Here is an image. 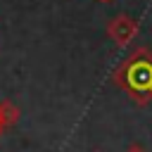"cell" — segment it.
<instances>
[{"instance_id": "6da1fadb", "label": "cell", "mask_w": 152, "mask_h": 152, "mask_svg": "<svg viewBox=\"0 0 152 152\" xmlns=\"http://www.w3.org/2000/svg\"><path fill=\"white\" fill-rule=\"evenodd\" d=\"M112 81L138 104L152 102V50L140 45L135 48L114 71Z\"/></svg>"}, {"instance_id": "5b68a950", "label": "cell", "mask_w": 152, "mask_h": 152, "mask_svg": "<svg viewBox=\"0 0 152 152\" xmlns=\"http://www.w3.org/2000/svg\"><path fill=\"white\" fill-rule=\"evenodd\" d=\"M102 2H109V0H102Z\"/></svg>"}, {"instance_id": "277c9868", "label": "cell", "mask_w": 152, "mask_h": 152, "mask_svg": "<svg viewBox=\"0 0 152 152\" xmlns=\"http://www.w3.org/2000/svg\"><path fill=\"white\" fill-rule=\"evenodd\" d=\"M93 152H102V150H93Z\"/></svg>"}, {"instance_id": "3957f363", "label": "cell", "mask_w": 152, "mask_h": 152, "mask_svg": "<svg viewBox=\"0 0 152 152\" xmlns=\"http://www.w3.org/2000/svg\"><path fill=\"white\" fill-rule=\"evenodd\" d=\"M124 152H147V150H145L142 145H128V147H126Z\"/></svg>"}, {"instance_id": "7a4b0ae2", "label": "cell", "mask_w": 152, "mask_h": 152, "mask_svg": "<svg viewBox=\"0 0 152 152\" xmlns=\"http://www.w3.org/2000/svg\"><path fill=\"white\" fill-rule=\"evenodd\" d=\"M107 33L119 43V45H128L133 38H135V33H138V24L131 19V17H114L112 21H109V26H107Z\"/></svg>"}]
</instances>
